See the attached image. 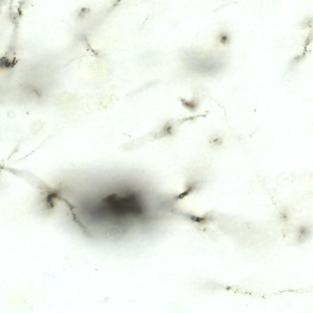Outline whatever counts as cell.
<instances>
[{"label": "cell", "mask_w": 313, "mask_h": 313, "mask_svg": "<svg viewBox=\"0 0 313 313\" xmlns=\"http://www.w3.org/2000/svg\"><path fill=\"white\" fill-rule=\"evenodd\" d=\"M310 234L309 229L307 226H302L300 227L297 230V239L300 241L305 239Z\"/></svg>", "instance_id": "cell-1"}, {"label": "cell", "mask_w": 313, "mask_h": 313, "mask_svg": "<svg viewBox=\"0 0 313 313\" xmlns=\"http://www.w3.org/2000/svg\"><path fill=\"white\" fill-rule=\"evenodd\" d=\"M16 63V61L15 59L11 61L6 57H3L0 61V68L3 69H9L13 67Z\"/></svg>", "instance_id": "cell-2"}, {"label": "cell", "mask_w": 313, "mask_h": 313, "mask_svg": "<svg viewBox=\"0 0 313 313\" xmlns=\"http://www.w3.org/2000/svg\"><path fill=\"white\" fill-rule=\"evenodd\" d=\"M193 219L194 221L197 222H201L205 220V219L203 218L199 217H193Z\"/></svg>", "instance_id": "cell-3"}]
</instances>
